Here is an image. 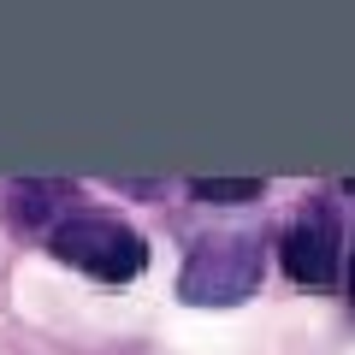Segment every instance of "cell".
Listing matches in <instances>:
<instances>
[{
    "mask_svg": "<svg viewBox=\"0 0 355 355\" xmlns=\"http://www.w3.org/2000/svg\"><path fill=\"white\" fill-rule=\"evenodd\" d=\"M261 237L254 231H219V237H202L190 249V266H184V302L196 308H231L249 302L254 284H261Z\"/></svg>",
    "mask_w": 355,
    "mask_h": 355,
    "instance_id": "cell-1",
    "label": "cell"
},
{
    "mask_svg": "<svg viewBox=\"0 0 355 355\" xmlns=\"http://www.w3.org/2000/svg\"><path fill=\"white\" fill-rule=\"evenodd\" d=\"M53 254L89 279H107V284H125L148 266V243L113 214H71L53 225Z\"/></svg>",
    "mask_w": 355,
    "mask_h": 355,
    "instance_id": "cell-2",
    "label": "cell"
},
{
    "mask_svg": "<svg viewBox=\"0 0 355 355\" xmlns=\"http://www.w3.org/2000/svg\"><path fill=\"white\" fill-rule=\"evenodd\" d=\"M338 249H343V231H338V214H331L326 202L302 207V219H296L291 231H284V272H291L296 284H331L338 279Z\"/></svg>",
    "mask_w": 355,
    "mask_h": 355,
    "instance_id": "cell-3",
    "label": "cell"
},
{
    "mask_svg": "<svg viewBox=\"0 0 355 355\" xmlns=\"http://www.w3.org/2000/svg\"><path fill=\"white\" fill-rule=\"evenodd\" d=\"M65 196H71V184H18L12 202H18V219H24V225H36V219L53 214Z\"/></svg>",
    "mask_w": 355,
    "mask_h": 355,
    "instance_id": "cell-4",
    "label": "cell"
},
{
    "mask_svg": "<svg viewBox=\"0 0 355 355\" xmlns=\"http://www.w3.org/2000/svg\"><path fill=\"white\" fill-rule=\"evenodd\" d=\"M196 196H202V202H261V178H196L190 184Z\"/></svg>",
    "mask_w": 355,
    "mask_h": 355,
    "instance_id": "cell-5",
    "label": "cell"
},
{
    "mask_svg": "<svg viewBox=\"0 0 355 355\" xmlns=\"http://www.w3.org/2000/svg\"><path fill=\"white\" fill-rule=\"evenodd\" d=\"M349 302H355V261H349Z\"/></svg>",
    "mask_w": 355,
    "mask_h": 355,
    "instance_id": "cell-6",
    "label": "cell"
}]
</instances>
